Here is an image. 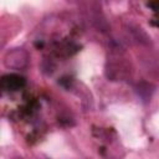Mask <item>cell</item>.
<instances>
[{
	"instance_id": "6da1fadb",
	"label": "cell",
	"mask_w": 159,
	"mask_h": 159,
	"mask_svg": "<svg viewBox=\"0 0 159 159\" xmlns=\"http://www.w3.org/2000/svg\"><path fill=\"white\" fill-rule=\"evenodd\" d=\"M5 66L9 67V68H22L26 62H27V55L25 51H22L21 48H16L11 52H7L6 56H5Z\"/></svg>"
},
{
	"instance_id": "3957f363",
	"label": "cell",
	"mask_w": 159,
	"mask_h": 159,
	"mask_svg": "<svg viewBox=\"0 0 159 159\" xmlns=\"http://www.w3.org/2000/svg\"><path fill=\"white\" fill-rule=\"evenodd\" d=\"M152 88H153V87H152L150 84H148V83H142V84L138 86L137 92H138V94H139L144 101H147V99L150 97L152 92H153Z\"/></svg>"
},
{
	"instance_id": "7a4b0ae2",
	"label": "cell",
	"mask_w": 159,
	"mask_h": 159,
	"mask_svg": "<svg viewBox=\"0 0 159 159\" xmlns=\"http://www.w3.org/2000/svg\"><path fill=\"white\" fill-rule=\"evenodd\" d=\"M0 86L4 91H19L25 86V78L16 73H9L2 76Z\"/></svg>"
},
{
	"instance_id": "277c9868",
	"label": "cell",
	"mask_w": 159,
	"mask_h": 159,
	"mask_svg": "<svg viewBox=\"0 0 159 159\" xmlns=\"http://www.w3.org/2000/svg\"><path fill=\"white\" fill-rule=\"evenodd\" d=\"M148 7H152L154 11H159V1H153V2H148L147 4Z\"/></svg>"
}]
</instances>
